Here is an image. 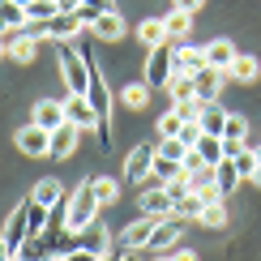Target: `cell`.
<instances>
[{"instance_id":"4316f807","label":"cell","mask_w":261,"mask_h":261,"mask_svg":"<svg viewBox=\"0 0 261 261\" xmlns=\"http://www.w3.org/2000/svg\"><path fill=\"white\" fill-rule=\"evenodd\" d=\"M26 9L17 5V0H0V30H21L26 26Z\"/></svg>"},{"instance_id":"74e56055","label":"cell","mask_w":261,"mask_h":261,"mask_svg":"<svg viewBox=\"0 0 261 261\" xmlns=\"http://www.w3.org/2000/svg\"><path fill=\"white\" fill-rule=\"evenodd\" d=\"M180 167H184V176H193V171H201V167H210V163H205V159L197 154V150H189V154H184V163H180Z\"/></svg>"},{"instance_id":"9c48e42d","label":"cell","mask_w":261,"mask_h":261,"mask_svg":"<svg viewBox=\"0 0 261 261\" xmlns=\"http://www.w3.org/2000/svg\"><path fill=\"white\" fill-rule=\"evenodd\" d=\"M171 64H176V73H197L205 69V47H193L189 39L171 43Z\"/></svg>"},{"instance_id":"c3c4849f","label":"cell","mask_w":261,"mask_h":261,"mask_svg":"<svg viewBox=\"0 0 261 261\" xmlns=\"http://www.w3.org/2000/svg\"><path fill=\"white\" fill-rule=\"evenodd\" d=\"M13 261H26V257H13Z\"/></svg>"},{"instance_id":"7a4b0ae2","label":"cell","mask_w":261,"mask_h":261,"mask_svg":"<svg viewBox=\"0 0 261 261\" xmlns=\"http://www.w3.org/2000/svg\"><path fill=\"white\" fill-rule=\"evenodd\" d=\"M56 60H60V77L69 86V94H86L90 90V69H86L82 51L73 43H56Z\"/></svg>"},{"instance_id":"52a82bcc","label":"cell","mask_w":261,"mask_h":261,"mask_svg":"<svg viewBox=\"0 0 261 261\" xmlns=\"http://www.w3.org/2000/svg\"><path fill=\"white\" fill-rule=\"evenodd\" d=\"M26 236H30V210H26V201L17 205L13 214H9V223H5V236H0V240H5V248L9 253H21V244H26Z\"/></svg>"},{"instance_id":"f6af8a7d","label":"cell","mask_w":261,"mask_h":261,"mask_svg":"<svg viewBox=\"0 0 261 261\" xmlns=\"http://www.w3.org/2000/svg\"><path fill=\"white\" fill-rule=\"evenodd\" d=\"M0 261H13V253L5 248V240H0Z\"/></svg>"},{"instance_id":"f1b7e54d","label":"cell","mask_w":261,"mask_h":261,"mask_svg":"<svg viewBox=\"0 0 261 261\" xmlns=\"http://www.w3.org/2000/svg\"><path fill=\"white\" fill-rule=\"evenodd\" d=\"M184 124H189V120H184L180 107L171 103V112H163V116H159V137H180V128H184Z\"/></svg>"},{"instance_id":"2e32d148","label":"cell","mask_w":261,"mask_h":261,"mask_svg":"<svg viewBox=\"0 0 261 261\" xmlns=\"http://www.w3.org/2000/svg\"><path fill=\"white\" fill-rule=\"evenodd\" d=\"M30 120H35L39 128H47V133H51V128H60L64 120H69V116H64V103H60V99H39Z\"/></svg>"},{"instance_id":"277c9868","label":"cell","mask_w":261,"mask_h":261,"mask_svg":"<svg viewBox=\"0 0 261 261\" xmlns=\"http://www.w3.org/2000/svg\"><path fill=\"white\" fill-rule=\"evenodd\" d=\"M154 159H159V141H141V146H133L128 159H124V180L141 184L150 176V167H154Z\"/></svg>"},{"instance_id":"7c38bea8","label":"cell","mask_w":261,"mask_h":261,"mask_svg":"<svg viewBox=\"0 0 261 261\" xmlns=\"http://www.w3.org/2000/svg\"><path fill=\"white\" fill-rule=\"evenodd\" d=\"M5 43H9V56L17 64H30L39 56V39L30 35V30H5Z\"/></svg>"},{"instance_id":"7bdbcfd3","label":"cell","mask_w":261,"mask_h":261,"mask_svg":"<svg viewBox=\"0 0 261 261\" xmlns=\"http://www.w3.org/2000/svg\"><path fill=\"white\" fill-rule=\"evenodd\" d=\"M99 261H120V253H116V248H107V253H103Z\"/></svg>"},{"instance_id":"681fc988","label":"cell","mask_w":261,"mask_h":261,"mask_svg":"<svg viewBox=\"0 0 261 261\" xmlns=\"http://www.w3.org/2000/svg\"><path fill=\"white\" fill-rule=\"evenodd\" d=\"M56 261H60V257H56Z\"/></svg>"},{"instance_id":"d6a6232c","label":"cell","mask_w":261,"mask_h":261,"mask_svg":"<svg viewBox=\"0 0 261 261\" xmlns=\"http://www.w3.org/2000/svg\"><path fill=\"white\" fill-rule=\"evenodd\" d=\"M193 146H184L180 137H159V154L163 159H176V163H184V154H189Z\"/></svg>"},{"instance_id":"836d02e7","label":"cell","mask_w":261,"mask_h":261,"mask_svg":"<svg viewBox=\"0 0 261 261\" xmlns=\"http://www.w3.org/2000/svg\"><path fill=\"white\" fill-rule=\"evenodd\" d=\"M201 223H205V227H214V231H219V227H227V205H223V197H219V201H210V205L201 210Z\"/></svg>"},{"instance_id":"8992f818","label":"cell","mask_w":261,"mask_h":261,"mask_svg":"<svg viewBox=\"0 0 261 261\" xmlns=\"http://www.w3.org/2000/svg\"><path fill=\"white\" fill-rule=\"evenodd\" d=\"M184 240V219L180 214H167V219L154 223V231H150V253H167L171 244Z\"/></svg>"},{"instance_id":"f35d334b","label":"cell","mask_w":261,"mask_h":261,"mask_svg":"<svg viewBox=\"0 0 261 261\" xmlns=\"http://www.w3.org/2000/svg\"><path fill=\"white\" fill-rule=\"evenodd\" d=\"M56 9H60V13H77L82 0H56Z\"/></svg>"},{"instance_id":"d6986e66","label":"cell","mask_w":261,"mask_h":261,"mask_svg":"<svg viewBox=\"0 0 261 261\" xmlns=\"http://www.w3.org/2000/svg\"><path fill=\"white\" fill-rule=\"evenodd\" d=\"M240 167H236V159H223V163H214V189L223 193V197H231L236 189H240Z\"/></svg>"},{"instance_id":"603a6c76","label":"cell","mask_w":261,"mask_h":261,"mask_svg":"<svg viewBox=\"0 0 261 261\" xmlns=\"http://www.w3.org/2000/svg\"><path fill=\"white\" fill-rule=\"evenodd\" d=\"M227 77H231V82H244V86H253V82L261 77L257 56H236V60H231V69H227Z\"/></svg>"},{"instance_id":"ac0fdd59","label":"cell","mask_w":261,"mask_h":261,"mask_svg":"<svg viewBox=\"0 0 261 261\" xmlns=\"http://www.w3.org/2000/svg\"><path fill=\"white\" fill-rule=\"evenodd\" d=\"M236 56H240V51L231 47V39H210V43H205V64H210V69H223L227 73Z\"/></svg>"},{"instance_id":"83f0119b","label":"cell","mask_w":261,"mask_h":261,"mask_svg":"<svg viewBox=\"0 0 261 261\" xmlns=\"http://www.w3.org/2000/svg\"><path fill=\"white\" fill-rule=\"evenodd\" d=\"M30 197H35L39 205H47V210H51V205H60V201H64V189H60L56 180H39V184H35V193H30Z\"/></svg>"},{"instance_id":"8d00e7d4","label":"cell","mask_w":261,"mask_h":261,"mask_svg":"<svg viewBox=\"0 0 261 261\" xmlns=\"http://www.w3.org/2000/svg\"><path fill=\"white\" fill-rule=\"evenodd\" d=\"M103 253H90V248H64L60 261H99Z\"/></svg>"},{"instance_id":"7402d4cb","label":"cell","mask_w":261,"mask_h":261,"mask_svg":"<svg viewBox=\"0 0 261 261\" xmlns=\"http://www.w3.org/2000/svg\"><path fill=\"white\" fill-rule=\"evenodd\" d=\"M163 21H167L171 43H180V39H189V35H193V13H189V9H176V5H171V13L163 17Z\"/></svg>"},{"instance_id":"8fae6325","label":"cell","mask_w":261,"mask_h":261,"mask_svg":"<svg viewBox=\"0 0 261 261\" xmlns=\"http://www.w3.org/2000/svg\"><path fill=\"white\" fill-rule=\"evenodd\" d=\"M64 116H69V124H77L82 133H90V128L99 124V116H94V107H90L86 94H69V99H64Z\"/></svg>"},{"instance_id":"4dcf8cb0","label":"cell","mask_w":261,"mask_h":261,"mask_svg":"<svg viewBox=\"0 0 261 261\" xmlns=\"http://www.w3.org/2000/svg\"><path fill=\"white\" fill-rule=\"evenodd\" d=\"M90 189L99 193V201H103V205L120 197V184H116V176H90Z\"/></svg>"},{"instance_id":"ab89813d","label":"cell","mask_w":261,"mask_h":261,"mask_svg":"<svg viewBox=\"0 0 261 261\" xmlns=\"http://www.w3.org/2000/svg\"><path fill=\"white\" fill-rule=\"evenodd\" d=\"M171 5H176V9H189V13H197V9L205 5V0H171Z\"/></svg>"},{"instance_id":"ba28073f","label":"cell","mask_w":261,"mask_h":261,"mask_svg":"<svg viewBox=\"0 0 261 261\" xmlns=\"http://www.w3.org/2000/svg\"><path fill=\"white\" fill-rule=\"evenodd\" d=\"M193 82H197V99L201 103H219V94H223V86H227V73L205 64V69L193 73Z\"/></svg>"},{"instance_id":"4fadbf2b","label":"cell","mask_w":261,"mask_h":261,"mask_svg":"<svg viewBox=\"0 0 261 261\" xmlns=\"http://www.w3.org/2000/svg\"><path fill=\"white\" fill-rule=\"evenodd\" d=\"M77 141H82V128L64 120L60 128H51V150H47V159H69L73 150H77Z\"/></svg>"},{"instance_id":"ffe728a7","label":"cell","mask_w":261,"mask_h":261,"mask_svg":"<svg viewBox=\"0 0 261 261\" xmlns=\"http://www.w3.org/2000/svg\"><path fill=\"white\" fill-rule=\"evenodd\" d=\"M163 90L171 94V103H189V99H197V82H193V73H171Z\"/></svg>"},{"instance_id":"d4e9b609","label":"cell","mask_w":261,"mask_h":261,"mask_svg":"<svg viewBox=\"0 0 261 261\" xmlns=\"http://www.w3.org/2000/svg\"><path fill=\"white\" fill-rule=\"evenodd\" d=\"M201 210H205V197H201L197 189L184 193V197H176V205H171V214H180L184 223H189V219H201Z\"/></svg>"},{"instance_id":"30bf717a","label":"cell","mask_w":261,"mask_h":261,"mask_svg":"<svg viewBox=\"0 0 261 261\" xmlns=\"http://www.w3.org/2000/svg\"><path fill=\"white\" fill-rule=\"evenodd\" d=\"M137 205H141V214H150V219H167L171 214V193H167V184H159V189H141V197H137Z\"/></svg>"},{"instance_id":"1f68e13d","label":"cell","mask_w":261,"mask_h":261,"mask_svg":"<svg viewBox=\"0 0 261 261\" xmlns=\"http://www.w3.org/2000/svg\"><path fill=\"white\" fill-rule=\"evenodd\" d=\"M26 9V17L30 21H47V17H56L60 9H56V0H30V5H21Z\"/></svg>"},{"instance_id":"e575fe53","label":"cell","mask_w":261,"mask_h":261,"mask_svg":"<svg viewBox=\"0 0 261 261\" xmlns=\"http://www.w3.org/2000/svg\"><path fill=\"white\" fill-rule=\"evenodd\" d=\"M150 171H154L163 184H167V180H176V176H184V167H180V163H176V159H163V154L154 159V167H150Z\"/></svg>"},{"instance_id":"ee69618b","label":"cell","mask_w":261,"mask_h":261,"mask_svg":"<svg viewBox=\"0 0 261 261\" xmlns=\"http://www.w3.org/2000/svg\"><path fill=\"white\" fill-rule=\"evenodd\" d=\"M9 56V43H5V30H0V60Z\"/></svg>"},{"instance_id":"484cf974","label":"cell","mask_w":261,"mask_h":261,"mask_svg":"<svg viewBox=\"0 0 261 261\" xmlns=\"http://www.w3.org/2000/svg\"><path fill=\"white\" fill-rule=\"evenodd\" d=\"M193 150H197V154H201L205 163H210V167H214V163H223V159H227V150H223V137H214V133H201V137H197V146H193Z\"/></svg>"},{"instance_id":"44dd1931","label":"cell","mask_w":261,"mask_h":261,"mask_svg":"<svg viewBox=\"0 0 261 261\" xmlns=\"http://www.w3.org/2000/svg\"><path fill=\"white\" fill-rule=\"evenodd\" d=\"M137 39L146 43V51H150V47H159V43H171V35H167V21H163V17H146V21L137 26Z\"/></svg>"},{"instance_id":"9a60e30c","label":"cell","mask_w":261,"mask_h":261,"mask_svg":"<svg viewBox=\"0 0 261 261\" xmlns=\"http://www.w3.org/2000/svg\"><path fill=\"white\" fill-rule=\"evenodd\" d=\"M154 223H159V219H150V214H141L137 223H128L124 231H120V253H128V248H146V244H150V231H154Z\"/></svg>"},{"instance_id":"6da1fadb","label":"cell","mask_w":261,"mask_h":261,"mask_svg":"<svg viewBox=\"0 0 261 261\" xmlns=\"http://www.w3.org/2000/svg\"><path fill=\"white\" fill-rule=\"evenodd\" d=\"M99 193L90 189V180L82 184L73 197H64V231H82V227H90V223H99Z\"/></svg>"},{"instance_id":"5b68a950","label":"cell","mask_w":261,"mask_h":261,"mask_svg":"<svg viewBox=\"0 0 261 261\" xmlns=\"http://www.w3.org/2000/svg\"><path fill=\"white\" fill-rule=\"evenodd\" d=\"M13 146L21 150V154H30V159H43V154L51 150V133L30 120L26 128H17V133H13Z\"/></svg>"},{"instance_id":"7dc6e473","label":"cell","mask_w":261,"mask_h":261,"mask_svg":"<svg viewBox=\"0 0 261 261\" xmlns=\"http://www.w3.org/2000/svg\"><path fill=\"white\" fill-rule=\"evenodd\" d=\"M159 261H176V257H159Z\"/></svg>"},{"instance_id":"60d3db41","label":"cell","mask_w":261,"mask_h":261,"mask_svg":"<svg viewBox=\"0 0 261 261\" xmlns=\"http://www.w3.org/2000/svg\"><path fill=\"white\" fill-rule=\"evenodd\" d=\"M176 261H197V253H189V248H180V253H171Z\"/></svg>"},{"instance_id":"3957f363","label":"cell","mask_w":261,"mask_h":261,"mask_svg":"<svg viewBox=\"0 0 261 261\" xmlns=\"http://www.w3.org/2000/svg\"><path fill=\"white\" fill-rule=\"evenodd\" d=\"M171 73H176V64H171V43L150 47V51H146V69H141V82H146L150 90H163Z\"/></svg>"},{"instance_id":"b9f144b4","label":"cell","mask_w":261,"mask_h":261,"mask_svg":"<svg viewBox=\"0 0 261 261\" xmlns=\"http://www.w3.org/2000/svg\"><path fill=\"white\" fill-rule=\"evenodd\" d=\"M120 261H141V253H137V248H128V253H120Z\"/></svg>"},{"instance_id":"e0dca14e","label":"cell","mask_w":261,"mask_h":261,"mask_svg":"<svg viewBox=\"0 0 261 261\" xmlns=\"http://www.w3.org/2000/svg\"><path fill=\"white\" fill-rule=\"evenodd\" d=\"M51 253H56V240H51L47 231H35V236H26V244H21L17 257H26V261H51Z\"/></svg>"},{"instance_id":"5bb4252c","label":"cell","mask_w":261,"mask_h":261,"mask_svg":"<svg viewBox=\"0 0 261 261\" xmlns=\"http://www.w3.org/2000/svg\"><path fill=\"white\" fill-rule=\"evenodd\" d=\"M124 17L120 13H116V9H107V13H99V17H94L90 21V35L94 39H103V43H116V39H124Z\"/></svg>"},{"instance_id":"f546056e","label":"cell","mask_w":261,"mask_h":261,"mask_svg":"<svg viewBox=\"0 0 261 261\" xmlns=\"http://www.w3.org/2000/svg\"><path fill=\"white\" fill-rule=\"evenodd\" d=\"M146 103H150V86L146 82H133V86L120 90V107H146Z\"/></svg>"},{"instance_id":"cb8c5ba5","label":"cell","mask_w":261,"mask_h":261,"mask_svg":"<svg viewBox=\"0 0 261 261\" xmlns=\"http://www.w3.org/2000/svg\"><path fill=\"white\" fill-rule=\"evenodd\" d=\"M197 124H201V133L223 137V128H227V112H223L219 103H205V107H201V116H197Z\"/></svg>"},{"instance_id":"d590c367","label":"cell","mask_w":261,"mask_h":261,"mask_svg":"<svg viewBox=\"0 0 261 261\" xmlns=\"http://www.w3.org/2000/svg\"><path fill=\"white\" fill-rule=\"evenodd\" d=\"M231 159H236V167H240V176H244V180H253V171H257V150H253V146H244L240 154H231Z\"/></svg>"},{"instance_id":"bcb514c9","label":"cell","mask_w":261,"mask_h":261,"mask_svg":"<svg viewBox=\"0 0 261 261\" xmlns=\"http://www.w3.org/2000/svg\"><path fill=\"white\" fill-rule=\"evenodd\" d=\"M253 184H257V189H261V163H257V171H253Z\"/></svg>"}]
</instances>
